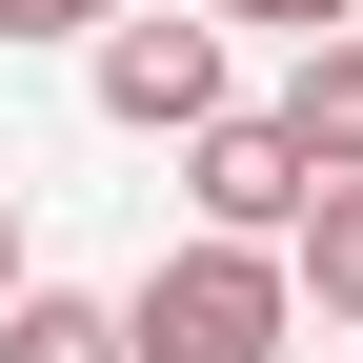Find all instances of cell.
I'll list each match as a JSON object with an SVG mask.
<instances>
[{"mask_svg": "<svg viewBox=\"0 0 363 363\" xmlns=\"http://www.w3.org/2000/svg\"><path fill=\"white\" fill-rule=\"evenodd\" d=\"M303 343V283H283V242H182L121 283V363H283Z\"/></svg>", "mask_w": 363, "mask_h": 363, "instance_id": "cell-1", "label": "cell"}, {"mask_svg": "<svg viewBox=\"0 0 363 363\" xmlns=\"http://www.w3.org/2000/svg\"><path fill=\"white\" fill-rule=\"evenodd\" d=\"M182 182H202V242H303V202H323V162L283 142V101H222L182 142Z\"/></svg>", "mask_w": 363, "mask_h": 363, "instance_id": "cell-2", "label": "cell"}, {"mask_svg": "<svg viewBox=\"0 0 363 363\" xmlns=\"http://www.w3.org/2000/svg\"><path fill=\"white\" fill-rule=\"evenodd\" d=\"M101 121H142V142H162V121H182V142L222 121V21H202V0H182V21H101Z\"/></svg>", "mask_w": 363, "mask_h": 363, "instance_id": "cell-3", "label": "cell"}, {"mask_svg": "<svg viewBox=\"0 0 363 363\" xmlns=\"http://www.w3.org/2000/svg\"><path fill=\"white\" fill-rule=\"evenodd\" d=\"M283 142L323 162V182H363V40H303V81H283Z\"/></svg>", "mask_w": 363, "mask_h": 363, "instance_id": "cell-4", "label": "cell"}, {"mask_svg": "<svg viewBox=\"0 0 363 363\" xmlns=\"http://www.w3.org/2000/svg\"><path fill=\"white\" fill-rule=\"evenodd\" d=\"M283 283H303V323H363V182H323V202H303Z\"/></svg>", "mask_w": 363, "mask_h": 363, "instance_id": "cell-5", "label": "cell"}, {"mask_svg": "<svg viewBox=\"0 0 363 363\" xmlns=\"http://www.w3.org/2000/svg\"><path fill=\"white\" fill-rule=\"evenodd\" d=\"M0 363H121V303H61V283H21V303H0Z\"/></svg>", "mask_w": 363, "mask_h": 363, "instance_id": "cell-6", "label": "cell"}, {"mask_svg": "<svg viewBox=\"0 0 363 363\" xmlns=\"http://www.w3.org/2000/svg\"><path fill=\"white\" fill-rule=\"evenodd\" d=\"M81 21H142V0H0V40H81Z\"/></svg>", "mask_w": 363, "mask_h": 363, "instance_id": "cell-7", "label": "cell"}, {"mask_svg": "<svg viewBox=\"0 0 363 363\" xmlns=\"http://www.w3.org/2000/svg\"><path fill=\"white\" fill-rule=\"evenodd\" d=\"M202 21H303V40H363V0H202Z\"/></svg>", "mask_w": 363, "mask_h": 363, "instance_id": "cell-8", "label": "cell"}, {"mask_svg": "<svg viewBox=\"0 0 363 363\" xmlns=\"http://www.w3.org/2000/svg\"><path fill=\"white\" fill-rule=\"evenodd\" d=\"M21 283H40V262H21V202H0V303H21Z\"/></svg>", "mask_w": 363, "mask_h": 363, "instance_id": "cell-9", "label": "cell"}]
</instances>
